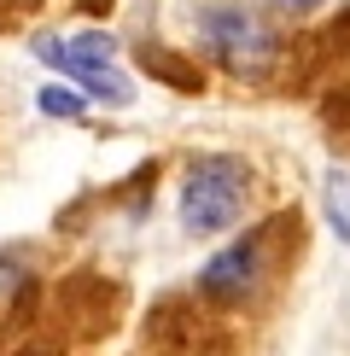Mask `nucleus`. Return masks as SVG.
Returning <instances> with one entry per match:
<instances>
[{"mask_svg": "<svg viewBox=\"0 0 350 356\" xmlns=\"http://www.w3.org/2000/svg\"><path fill=\"white\" fill-rule=\"evenodd\" d=\"M245 193H251V170L240 158H199L181 181V228L187 234H222L240 222Z\"/></svg>", "mask_w": 350, "mask_h": 356, "instance_id": "f257e3e1", "label": "nucleus"}, {"mask_svg": "<svg viewBox=\"0 0 350 356\" xmlns=\"http://www.w3.org/2000/svg\"><path fill=\"white\" fill-rule=\"evenodd\" d=\"M204 41L228 70H262L274 58V35L245 6H210L204 12Z\"/></svg>", "mask_w": 350, "mask_h": 356, "instance_id": "f03ea898", "label": "nucleus"}, {"mask_svg": "<svg viewBox=\"0 0 350 356\" xmlns=\"http://www.w3.org/2000/svg\"><path fill=\"white\" fill-rule=\"evenodd\" d=\"M257 275H262V240H240V245L216 251L199 269V292H210V298H245L257 286Z\"/></svg>", "mask_w": 350, "mask_h": 356, "instance_id": "7ed1b4c3", "label": "nucleus"}, {"mask_svg": "<svg viewBox=\"0 0 350 356\" xmlns=\"http://www.w3.org/2000/svg\"><path fill=\"white\" fill-rule=\"evenodd\" d=\"M35 53L47 58L53 70L76 76V82L88 88V94H94V99H106V106H128V99H135V88H128V76H123V70H111V65H88V58H70L65 47H58V41H41Z\"/></svg>", "mask_w": 350, "mask_h": 356, "instance_id": "20e7f679", "label": "nucleus"}, {"mask_svg": "<svg viewBox=\"0 0 350 356\" xmlns=\"http://www.w3.org/2000/svg\"><path fill=\"white\" fill-rule=\"evenodd\" d=\"M327 222H333V234L350 245V170H339V164L327 170Z\"/></svg>", "mask_w": 350, "mask_h": 356, "instance_id": "39448f33", "label": "nucleus"}, {"mask_svg": "<svg viewBox=\"0 0 350 356\" xmlns=\"http://www.w3.org/2000/svg\"><path fill=\"white\" fill-rule=\"evenodd\" d=\"M70 58H88V65H111V53H117V41L111 35H99V29H88V35H76V41H58Z\"/></svg>", "mask_w": 350, "mask_h": 356, "instance_id": "423d86ee", "label": "nucleus"}, {"mask_svg": "<svg viewBox=\"0 0 350 356\" xmlns=\"http://www.w3.org/2000/svg\"><path fill=\"white\" fill-rule=\"evenodd\" d=\"M41 111L47 117H82V99L70 88H41Z\"/></svg>", "mask_w": 350, "mask_h": 356, "instance_id": "0eeeda50", "label": "nucleus"}, {"mask_svg": "<svg viewBox=\"0 0 350 356\" xmlns=\"http://www.w3.org/2000/svg\"><path fill=\"white\" fill-rule=\"evenodd\" d=\"M269 6H281V12H292V18H303V12H315L321 0H269Z\"/></svg>", "mask_w": 350, "mask_h": 356, "instance_id": "6e6552de", "label": "nucleus"}]
</instances>
